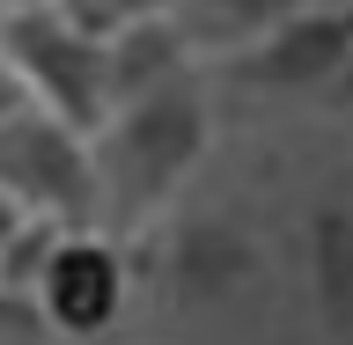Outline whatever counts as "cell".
<instances>
[{"mask_svg": "<svg viewBox=\"0 0 353 345\" xmlns=\"http://www.w3.org/2000/svg\"><path fill=\"white\" fill-rule=\"evenodd\" d=\"M214 147V81L206 66L176 74L154 96H132L88 132V162H96V228L110 236H140L154 213H170L176 191L199 176Z\"/></svg>", "mask_w": 353, "mask_h": 345, "instance_id": "1", "label": "cell"}, {"mask_svg": "<svg viewBox=\"0 0 353 345\" xmlns=\"http://www.w3.org/2000/svg\"><path fill=\"white\" fill-rule=\"evenodd\" d=\"M331 110H353V52H346V74H339V81H331V96H324Z\"/></svg>", "mask_w": 353, "mask_h": 345, "instance_id": "12", "label": "cell"}, {"mask_svg": "<svg viewBox=\"0 0 353 345\" xmlns=\"http://www.w3.org/2000/svg\"><path fill=\"white\" fill-rule=\"evenodd\" d=\"M346 52H353V0H316L214 66L236 74V88H250V96H316L324 103L331 81L346 74Z\"/></svg>", "mask_w": 353, "mask_h": 345, "instance_id": "4", "label": "cell"}, {"mask_svg": "<svg viewBox=\"0 0 353 345\" xmlns=\"http://www.w3.org/2000/svg\"><path fill=\"white\" fill-rule=\"evenodd\" d=\"M206 66L192 52V37L176 30V15H148V22H125V30H110L103 37V118L132 96H154V88H170L176 74H192Z\"/></svg>", "mask_w": 353, "mask_h": 345, "instance_id": "6", "label": "cell"}, {"mask_svg": "<svg viewBox=\"0 0 353 345\" xmlns=\"http://www.w3.org/2000/svg\"><path fill=\"white\" fill-rule=\"evenodd\" d=\"M0 191L22 213L59 220V228H96V162L88 132L52 118L37 103H15L0 118Z\"/></svg>", "mask_w": 353, "mask_h": 345, "instance_id": "3", "label": "cell"}, {"mask_svg": "<svg viewBox=\"0 0 353 345\" xmlns=\"http://www.w3.org/2000/svg\"><path fill=\"white\" fill-rule=\"evenodd\" d=\"M22 220H30V213H22V206H15V198H8V191H0V242H8V236H15V228H22Z\"/></svg>", "mask_w": 353, "mask_h": 345, "instance_id": "13", "label": "cell"}, {"mask_svg": "<svg viewBox=\"0 0 353 345\" xmlns=\"http://www.w3.org/2000/svg\"><path fill=\"white\" fill-rule=\"evenodd\" d=\"M302 8H316V0H170L176 30L192 37V52H199L206 66L228 59V52H243L250 37H265L272 22L302 15Z\"/></svg>", "mask_w": 353, "mask_h": 345, "instance_id": "7", "label": "cell"}, {"mask_svg": "<svg viewBox=\"0 0 353 345\" xmlns=\"http://www.w3.org/2000/svg\"><path fill=\"white\" fill-rule=\"evenodd\" d=\"M0 345H66V338L44 324L37 294H15V286H0Z\"/></svg>", "mask_w": 353, "mask_h": 345, "instance_id": "10", "label": "cell"}, {"mask_svg": "<svg viewBox=\"0 0 353 345\" xmlns=\"http://www.w3.org/2000/svg\"><path fill=\"white\" fill-rule=\"evenodd\" d=\"M0 52L15 66L22 96L66 125H103V37L52 8V0H0Z\"/></svg>", "mask_w": 353, "mask_h": 345, "instance_id": "2", "label": "cell"}, {"mask_svg": "<svg viewBox=\"0 0 353 345\" xmlns=\"http://www.w3.org/2000/svg\"><path fill=\"white\" fill-rule=\"evenodd\" d=\"M30 294H37L44 324L59 331L66 345L110 338L118 316H125V294H132L125 236H110V228H59V242H52V258H44Z\"/></svg>", "mask_w": 353, "mask_h": 345, "instance_id": "5", "label": "cell"}, {"mask_svg": "<svg viewBox=\"0 0 353 345\" xmlns=\"http://www.w3.org/2000/svg\"><path fill=\"white\" fill-rule=\"evenodd\" d=\"M52 242H59V220H22L15 236L0 242V286H15V294H30L37 286V272H44V258H52Z\"/></svg>", "mask_w": 353, "mask_h": 345, "instance_id": "8", "label": "cell"}, {"mask_svg": "<svg viewBox=\"0 0 353 345\" xmlns=\"http://www.w3.org/2000/svg\"><path fill=\"white\" fill-rule=\"evenodd\" d=\"M15 103H30V96H22L15 66H8V52H0V118H8V110H15Z\"/></svg>", "mask_w": 353, "mask_h": 345, "instance_id": "11", "label": "cell"}, {"mask_svg": "<svg viewBox=\"0 0 353 345\" xmlns=\"http://www.w3.org/2000/svg\"><path fill=\"white\" fill-rule=\"evenodd\" d=\"M52 8H66V15L81 22V30H96V37L125 30V22H148V15H170V0H52Z\"/></svg>", "mask_w": 353, "mask_h": 345, "instance_id": "9", "label": "cell"}]
</instances>
